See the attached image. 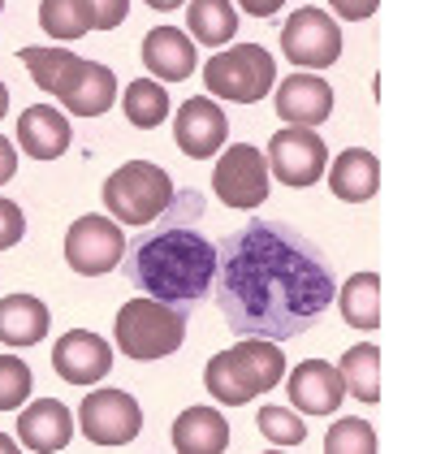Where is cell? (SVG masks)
I'll return each instance as SVG.
<instances>
[{"mask_svg":"<svg viewBox=\"0 0 445 454\" xmlns=\"http://www.w3.org/2000/svg\"><path fill=\"white\" fill-rule=\"evenodd\" d=\"M333 299L329 260L285 221H246L216 247V308L238 338H299Z\"/></svg>","mask_w":445,"mask_h":454,"instance_id":"1","label":"cell"},{"mask_svg":"<svg viewBox=\"0 0 445 454\" xmlns=\"http://www.w3.org/2000/svg\"><path fill=\"white\" fill-rule=\"evenodd\" d=\"M199 212H204V200L195 191L173 195L169 221L138 234L126 247V278L135 281V290L173 303L182 312L204 303V294H212L216 286V243L191 225Z\"/></svg>","mask_w":445,"mask_h":454,"instance_id":"2","label":"cell"},{"mask_svg":"<svg viewBox=\"0 0 445 454\" xmlns=\"http://www.w3.org/2000/svg\"><path fill=\"white\" fill-rule=\"evenodd\" d=\"M281 377H285V355L273 338H238V347L212 355L204 385L216 403L242 407L255 394H269Z\"/></svg>","mask_w":445,"mask_h":454,"instance_id":"3","label":"cell"},{"mask_svg":"<svg viewBox=\"0 0 445 454\" xmlns=\"http://www.w3.org/2000/svg\"><path fill=\"white\" fill-rule=\"evenodd\" d=\"M186 342V312L160 303L152 294H138L130 303H121L117 312V347L126 359L138 364H152V359H165Z\"/></svg>","mask_w":445,"mask_h":454,"instance_id":"4","label":"cell"},{"mask_svg":"<svg viewBox=\"0 0 445 454\" xmlns=\"http://www.w3.org/2000/svg\"><path fill=\"white\" fill-rule=\"evenodd\" d=\"M173 177L152 160H126L104 182V208L117 225H152L173 204Z\"/></svg>","mask_w":445,"mask_h":454,"instance_id":"5","label":"cell"},{"mask_svg":"<svg viewBox=\"0 0 445 454\" xmlns=\"http://www.w3.org/2000/svg\"><path fill=\"white\" fill-rule=\"evenodd\" d=\"M204 82L212 96L234 100V105H255L277 87V61L260 43H238L216 52L204 66Z\"/></svg>","mask_w":445,"mask_h":454,"instance_id":"6","label":"cell"},{"mask_svg":"<svg viewBox=\"0 0 445 454\" xmlns=\"http://www.w3.org/2000/svg\"><path fill=\"white\" fill-rule=\"evenodd\" d=\"M212 191L225 208H260L269 200V156H260V147L251 143H230L212 169Z\"/></svg>","mask_w":445,"mask_h":454,"instance_id":"7","label":"cell"},{"mask_svg":"<svg viewBox=\"0 0 445 454\" xmlns=\"http://www.w3.org/2000/svg\"><path fill=\"white\" fill-rule=\"evenodd\" d=\"M281 52L290 66L303 70H329L342 57V27L324 9H294L281 27Z\"/></svg>","mask_w":445,"mask_h":454,"instance_id":"8","label":"cell"},{"mask_svg":"<svg viewBox=\"0 0 445 454\" xmlns=\"http://www.w3.org/2000/svg\"><path fill=\"white\" fill-rule=\"evenodd\" d=\"M121 255H126V243H121V225H117L113 216L91 212V216H78V221L69 225L66 260L74 273L104 278V273H113V269L121 264Z\"/></svg>","mask_w":445,"mask_h":454,"instance_id":"9","label":"cell"},{"mask_svg":"<svg viewBox=\"0 0 445 454\" xmlns=\"http://www.w3.org/2000/svg\"><path fill=\"white\" fill-rule=\"evenodd\" d=\"M78 428L96 446H130L143 428V407L126 389H96L78 407Z\"/></svg>","mask_w":445,"mask_h":454,"instance_id":"10","label":"cell"},{"mask_svg":"<svg viewBox=\"0 0 445 454\" xmlns=\"http://www.w3.org/2000/svg\"><path fill=\"white\" fill-rule=\"evenodd\" d=\"M269 169L277 174V182L285 186H311L320 182L329 169V147L316 135V126H285L269 139Z\"/></svg>","mask_w":445,"mask_h":454,"instance_id":"11","label":"cell"},{"mask_svg":"<svg viewBox=\"0 0 445 454\" xmlns=\"http://www.w3.org/2000/svg\"><path fill=\"white\" fill-rule=\"evenodd\" d=\"M225 135H230V117L225 108L207 96H191L186 105L177 108V121H173V139L177 147L191 156V160H207L225 147Z\"/></svg>","mask_w":445,"mask_h":454,"instance_id":"12","label":"cell"},{"mask_svg":"<svg viewBox=\"0 0 445 454\" xmlns=\"http://www.w3.org/2000/svg\"><path fill=\"white\" fill-rule=\"evenodd\" d=\"M52 368L69 385H96L113 368V347L91 329H74L52 347Z\"/></svg>","mask_w":445,"mask_h":454,"instance_id":"13","label":"cell"},{"mask_svg":"<svg viewBox=\"0 0 445 454\" xmlns=\"http://www.w3.org/2000/svg\"><path fill=\"white\" fill-rule=\"evenodd\" d=\"M290 403L303 411V416H329L346 403V381L338 372V364H324V359H308L290 372Z\"/></svg>","mask_w":445,"mask_h":454,"instance_id":"14","label":"cell"},{"mask_svg":"<svg viewBox=\"0 0 445 454\" xmlns=\"http://www.w3.org/2000/svg\"><path fill=\"white\" fill-rule=\"evenodd\" d=\"M333 113V87L316 74H290L277 87V117L290 126H320Z\"/></svg>","mask_w":445,"mask_h":454,"instance_id":"15","label":"cell"},{"mask_svg":"<svg viewBox=\"0 0 445 454\" xmlns=\"http://www.w3.org/2000/svg\"><path fill=\"white\" fill-rule=\"evenodd\" d=\"M69 437H74V416H69L66 403H57V398H39V403H31L18 416V442L35 454L66 450Z\"/></svg>","mask_w":445,"mask_h":454,"instance_id":"16","label":"cell"},{"mask_svg":"<svg viewBox=\"0 0 445 454\" xmlns=\"http://www.w3.org/2000/svg\"><path fill=\"white\" fill-rule=\"evenodd\" d=\"M195 61H199L195 39L186 35V31H177V27H156V31H147V39H143V66L156 74L160 82L191 78Z\"/></svg>","mask_w":445,"mask_h":454,"instance_id":"17","label":"cell"},{"mask_svg":"<svg viewBox=\"0 0 445 454\" xmlns=\"http://www.w3.org/2000/svg\"><path fill=\"white\" fill-rule=\"evenodd\" d=\"M69 139H74V130H69L66 113H57L52 105L22 108V117H18V147L27 156H35V160H57V156H66Z\"/></svg>","mask_w":445,"mask_h":454,"instance_id":"18","label":"cell"},{"mask_svg":"<svg viewBox=\"0 0 445 454\" xmlns=\"http://www.w3.org/2000/svg\"><path fill=\"white\" fill-rule=\"evenodd\" d=\"M329 191L342 200V204H368L380 191V160L368 147H350L333 160L329 169Z\"/></svg>","mask_w":445,"mask_h":454,"instance_id":"19","label":"cell"},{"mask_svg":"<svg viewBox=\"0 0 445 454\" xmlns=\"http://www.w3.org/2000/svg\"><path fill=\"white\" fill-rule=\"evenodd\" d=\"M52 329V312L35 294H9L0 299V342L4 347H35Z\"/></svg>","mask_w":445,"mask_h":454,"instance_id":"20","label":"cell"},{"mask_svg":"<svg viewBox=\"0 0 445 454\" xmlns=\"http://www.w3.org/2000/svg\"><path fill=\"white\" fill-rule=\"evenodd\" d=\"M57 100H61L74 117H100V113H108L113 100H117V78H113V70L100 66V61H82V70L74 74V82H69Z\"/></svg>","mask_w":445,"mask_h":454,"instance_id":"21","label":"cell"},{"mask_svg":"<svg viewBox=\"0 0 445 454\" xmlns=\"http://www.w3.org/2000/svg\"><path fill=\"white\" fill-rule=\"evenodd\" d=\"M173 446L182 454H221L230 446V424L216 407H191L173 419Z\"/></svg>","mask_w":445,"mask_h":454,"instance_id":"22","label":"cell"},{"mask_svg":"<svg viewBox=\"0 0 445 454\" xmlns=\"http://www.w3.org/2000/svg\"><path fill=\"white\" fill-rule=\"evenodd\" d=\"M186 27H191L195 43L225 48L230 39L238 35V9H234V0H191Z\"/></svg>","mask_w":445,"mask_h":454,"instance_id":"23","label":"cell"},{"mask_svg":"<svg viewBox=\"0 0 445 454\" xmlns=\"http://www.w3.org/2000/svg\"><path fill=\"white\" fill-rule=\"evenodd\" d=\"M22 61L31 70L35 87L48 91V96H61L69 82H74V74L82 70V57L66 52V48H22Z\"/></svg>","mask_w":445,"mask_h":454,"instance_id":"24","label":"cell"},{"mask_svg":"<svg viewBox=\"0 0 445 454\" xmlns=\"http://www.w3.org/2000/svg\"><path fill=\"white\" fill-rule=\"evenodd\" d=\"M338 308H342L350 329H377L380 325V278L377 273H355L338 290Z\"/></svg>","mask_w":445,"mask_h":454,"instance_id":"25","label":"cell"},{"mask_svg":"<svg viewBox=\"0 0 445 454\" xmlns=\"http://www.w3.org/2000/svg\"><path fill=\"white\" fill-rule=\"evenodd\" d=\"M338 372H342L350 398H359V403H380V350L372 347V342H359V347L346 350L342 364H338Z\"/></svg>","mask_w":445,"mask_h":454,"instance_id":"26","label":"cell"},{"mask_svg":"<svg viewBox=\"0 0 445 454\" xmlns=\"http://www.w3.org/2000/svg\"><path fill=\"white\" fill-rule=\"evenodd\" d=\"M121 108L138 130H156L169 117V87H160V78H135L121 96Z\"/></svg>","mask_w":445,"mask_h":454,"instance_id":"27","label":"cell"},{"mask_svg":"<svg viewBox=\"0 0 445 454\" xmlns=\"http://www.w3.org/2000/svg\"><path fill=\"white\" fill-rule=\"evenodd\" d=\"M39 27L52 39H78L96 31V4L91 0H43L39 4Z\"/></svg>","mask_w":445,"mask_h":454,"instance_id":"28","label":"cell"},{"mask_svg":"<svg viewBox=\"0 0 445 454\" xmlns=\"http://www.w3.org/2000/svg\"><path fill=\"white\" fill-rule=\"evenodd\" d=\"M324 454H377V428L363 416H342L324 433Z\"/></svg>","mask_w":445,"mask_h":454,"instance_id":"29","label":"cell"},{"mask_svg":"<svg viewBox=\"0 0 445 454\" xmlns=\"http://www.w3.org/2000/svg\"><path fill=\"white\" fill-rule=\"evenodd\" d=\"M255 428H260L273 446H303V437H308V424L294 416V407H260Z\"/></svg>","mask_w":445,"mask_h":454,"instance_id":"30","label":"cell"},{"mask_svg":"<svg viewBox=\"0 0 445 454\" xmlns=\"http://www.w3.org/2000/svg\"><path fill=\"white\" fill-rule=\"evenodd\" d=\"M31 368L18 355H0V411H18L31 398Z\"/></svg>","mask_w":445,"mask_h":454,"instance_id":"31","label":"cell"},{"mask_svg":"<svg viewBox=\"0 0 445 454\" xmlns=\"http://www.w3.org/2000/svg\"><path fill=\"white\" fill-rule=\"evenodd\" d=\"M22 234H27V216H22V208H18L13 200L0 195V251H9L13 243H22Z\"/></svg>","mask_w":445,"mask_h":454,"instance_id":"32","label":"cell"},{"mask_svg":"<svg viewBox=\"0 0 445 454\" xmlns=\"http://www.w3.org/2000/svg\"><path fill=\"white\" fill-rule=\"evenodd\" d=\"M91 4H96V31L121 27L126 13H130V0H91Z\"/></svg>","mask_w":445,"mask_h":454,"instance_id":"33","label":"cell"},{"mask_svg":"<svg viewBox=\"0 0 445 454\" xmlns=\"http://www.w3.org/2000/svg\"><path fill=\"white\" fill-rule=\"evenodd\" d=\"M329 4H333V13H338V18L363 22V18H372V13H377L380 0H329Z\"/></svg>","mask_w":445,"mask_h":454,"instance_id":"34","label":"cell"},{"mask_svg":"<svg viewBox=\"0 0 445 454\" xmlns=\"http://www.w3.org/2000/svg\"><path fill=\"white\" fill-rule=\"evenodd\" d=\"M13 174H18V152H13V143L0 135V186H4Z\"/></svg>","mask_w":445,"mask_h":454,"instance_id":"35","label":"cell"},{"mask_svg":"<svg viewBox=\"0 0 445 454\" xmlns=\"http://www.w3.org/2000/svg\"><path fill=\"white\" fill-rule=\"evenodd\" d=\"M238 4H242V13H251V18H273L285 0H238Z\"/></svg>","mask_w":445,"mask_h":454,"instance_id":"36","label":"cell"},{"mask_svg":"<svg viewBox=\"0 0 445 454\" xmlns=\"http://www.w3.org/2000/svg\"><path fill=\"white\" fill-rule=\"evenodd\" d=\"M147 4H152V9H160V13H173V9H177V4H186V0H147Z\"/></svg>","mask_w":445,"mask_h":454,"instance_id":"37","label":"cell"},{"mask_svg":"<svg viewBox=\"0 0 445 454\" xmlns=\"http://www.w3.org/2000/svg\"><path fill=\"white\" fill-rule=\"evenodd\" d=\"M4 113H9V87L0 82V121H4Z\"/></svg>","mask_w":445,"mask_h":454,"instance_id":"38","label":"cell"},{"mask_svg":"<svg viewBox=\"0 0 445 454\" xmlns=\"http://www.w3.org/2000/svg\"><path fill=\"white\" fill-rule=\"evenodd\" d=\"M0 450H4V454H9V450H18V442H13L9 433H0Z\"/></svg>","mask_w":445,"mask_h":454,"instance_id":"39","label":"cell"},{"mask_svg":"<svg viewBox=\"0 0 445 454\" xmlns=\"http://www.w3.org/2000/svg\"><path fill=\"white\" fill-rule=\"evenodd\" d=\"M0 9H4V0H0Z\"/></svg>","mask_w":445,"mask_h":454,"instance_id":"40","label":"cell"}]
</instances>
